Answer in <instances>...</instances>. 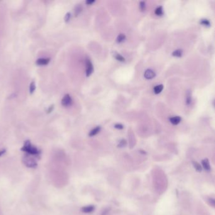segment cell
<instances>
[{
	"label": "cell",
	"instance_id": "cell-24",
	"mask_svg": "<svg viewBox=\"0 0 215 215\" xmlns=\"http://www.w3.org/2000/svg\"><path fill=\"white\" fill-rule=\"evenodd\" d=\"M114 127L117 129H122L124 128V126L121 124H117L114 126Z\"/></svg>",
	"mask_w": 215,
	"mask_h": 215
},
{
	"label": "cell",
	"instance_id": "cell-9",
	"mask_svg": "<svg viewBox=\"0 0 215 215\" xmlns=\"http://www.w3.org/2000/svg\"><path fill=\"white\" fill-rule=\"evenodd\" d=\"M170 122L173 124V125H177L178 124L180 121H181V118L178 116H176V117H171L170 118Z\"/></svg>",
	"mask_w": 215,
	"mask_h": 215
},
{
	"label": "cell",
	"instance_id": "cell-14",
	"mask_svg": "<svg viewBox=\"0 0 215 215\" xmlns=\"http://www.w3.org/2000/svg\"><path fill=\"white\" fill-rule=\"evenodd\" d=\"M125 39H126V36L123 34H121L117 37V42L118 43H121V42H122L123 41H124Z\"/></svg>",
	"mask_w": 215,
	"mask_h": 215
},
{
	"label": "cell",
	"instance_id": "cell-18",
	"mask_svg": "<svg viewBox=\"0 0 215 215\" xmlns=\"http://www.w3.org/2000/svg\"><path fill=\"white\" fill-rule=\"evenodd\" d=\"M191 102V95H190V92L189 91L187 92V99H186V104L187 105L190 104Z\"/></svg>",
	"mask_w": 215,
	"mask_h": 215
},
{
	"label": "cell",
	"instance_id": "cell-11",
	"mask_svg": "<svg viewBox=\"0 0 215 215\" xmlns=\"http://www.w3.org/2000/svg\"><path fill=\"white\" fill-rule=\"evenodd\" d=\"M192 165H193V166H194V167L195 168V169L196 171H197V172H201L202 171V167H201V165H200L198 162H197V161H193V162H192Z\"/></svg>",
	"mask_w": 215,
	"mask_h": 215
},
{
	"label": "cell",
	"instance_id": "cell-25",
	"mask_svg": "<svg viewBox=\"0 0 215 215\" xmlns=\"http://www.w3.org/2000/svg\"><path fill=\"white\" fill-rule=\"evenodd\" d=\"M94 2H95V0H87V1L86 2V3L87 5H91Z\"/></svg>",
	"mask_w": 215,
	"mask_h": 215
},
{
	"label": "cell",
	"instance_id": "cell-6",
	"mask_svg": "<svg viewBox=\"0 0 215 215\" xmlns=\"http://www.w3.org/2000/svg\"><path fill=\"white\" fill-rule=\"evenodd\" d=\"M49 62H50L49 58H40L36 61L37 65H38L39 66L47 65H48V63Z\"/></svg>",
	"mask_w": 215,
	"mask_h": 215
},
{
	"label": "cell",
	"instance_id": "cell-8",
	"mask_svg": "<svg viewBox=\"0 0 215 215\" xmlns=\"http://www.w3.org/2000/svg\"><path fill=\"white\" fill-rule=\"evenodd\" d=\"M95 209V207L93 206H85L82 208V212L85 213H90L92 212L93 210Z\"/></svg>",
	"mask_w": 215,
	"mask_h": 215
},
{
	"label": "cell",
	"instance_id": "cell-1",
	"mask_svg": "<svg viewBox=\"0 0 215 215\" xmlns=\"http://www.w3.org/2000/svg\"><path fill=\"white\" fill-rule=\"evenodd\" d=\"M21 150L30 155H39L41 153V151L36 147L34 146L29 140H27L25 142Z\"/></svg>",
	"mask_w": 215,
	"mask_h": 215
},
{
	"label": "cell",
	"instance_id": "cell-7",
	"mask_svg": "<svg viewBox=\"0 0 215 215\" xmlns=\"http://www.w3.org/2000/svg\"><path fill=\"white\" fill-rule=\"evenodd\" d=\"M202 165L203 168L206 171H210L211 170V167L209 163V161L207 159H204L202 160Z\"/></svg>",
	"mask_w": 215,
	"mask_h": 215
},
{
	"label": "cell",
	"instance_id": "cell-22",
	"mask_svg": "<svg viewBox=\"0 0 215 215\" xmlns=\"http://www.w3.org/2000/svg\"><path fill=\"white\" fill-rule=\"evenodd\" d=\"M82 7L80 6H78L75 10V15L77 16L82 12Z\"/></svg>",
	"mask_w": 215,
	"mask_h": 215
},
{
	"label": "cell",
	"instance_id": "cell-13",
	"mask_svg": "<svg viewBox=\"0 0 215 215\" xmlns=\"http://www.w3.org/2000/svg\"><path fill=\"white\" fill-rule=\"evenodd\" d=\"M163 88V86L162 85H157L154 88V93L156 94H158L162 91Z\"/></svg>",
	"mask_w": 215,
	"mask_h": 215
},
{
	"label": "cell",
	"instance_id": "cell-2",
	"mask_svg": "<svg viewBox=\"0 0 215 215\" xmlns=\"http://www.w3.org/2000/svg\"><path fill=\"white\" fill-rule=\"evenodd\" d=\"M23 162L24 165L29 168H36L37 166V163L36 159L28 154L24 156Z\"/></svg>",
	"mask_w": 215,
	"mask_h": 215
},
{
	"label": "cell",
	"instance_id": "cell-12",
	"mask_svg": "<svg viewBox=\"0 0 215 215\" xmlns=\"http://www.w3.org/2000/svg\"><path fill=\"white\" fill-rule=\"evenodd\" d=\"M182 53H183V51L182 49H177L172 53V56L175 57H181L182 55Z\"/></svg>",
	"mask_w": 215,
	"mask_h": 215
},
{
	"label": "cell",
	"instance_id": "cell-17",
	"mask_svg": "<svg viewBox=\"0 0 215 215\" xmlns=\"http://www.w3.org/2000/svg\"><path fill=\"white\" fill-rule=\"evenodd\" d=\"M200 23H201V24H202V25H204V26H207V27L210 26V22H209V21L207 20H206V19L201 20V22H200Z\"/></svg>",
	"mask_w": 215,
	"mask_h": 215
},
{
	"label": "cell",
	"instance_id": "cell-4",
	"mask_svg": "<svg viewBox=\"0 0 215 215\" xmlns=\"http://www.w3.org/2000/svg\"><path fill=\"white\" fill-rule=\"evenodd\" d=\"M86 67H87L86 75H87V76H89L91 75V74L93 71V65H92V62L90 61V60H89V59L86 60Z\"/></svg>",
	"mask_w": 215,
	"mask_h": 215
},
{
	"label": "cell",
	"instance_id": "cell-21",
	"mask_svg": "<svg viewBox=\"0 0 215 215\" xmlns=\"http://www.w3.org/2000/svg\"><path fill=\"white\" fill-rule=\"evenodd\" d=\"M71 14L70 13H67L66 14V15H65V22H68L69 21H70V19H71Z\"/></svg>",
	"mask_w": 215,
	"mask_h": 215
},
{
	"label": "cell",
	"instance_id": "cell-15",
	"mask_svg": "<svg viewBox=\"0 0 215 215\" xmlns=\"http://www.w3.org/2000/svg\"><path fill=\"white\" fill-rule=\"evenodd\" d=\"M36 86L34 82H32L31 85H30V87H29V90H30V93H33L34 92V91L36 90Z\"/></svg>",
	"mask_w": 215,
	"mask_h": 215
},
{
	"label": "cell",
	"instance_id": "cell-16",
	"mask_svg": "<svg viewBox=\"0 0 215 215\" xmlns=\"http://www.w3.org/2000/svg\"><path fill=\"white\" fill-rule=\"evenodd\" d=\"M155 14L158 16H161V15H163V9L161 7H158L156 10H155Z\"/></svg>",
	"mask_w": 215,
	"mask_h": 215
},
{
	"label": "cell",
	"instance_id": "cell-10",
	"mask_svg": "<svg viewBox=\"0 0 215 215\" xmlns=\"http://www.w3.org/2000/svg\"><path fill=\"white\" fill-rule=\"evenodd\" d=\"M100 126H97V127H95L94 129H93L90 132V133H89V136H95L96 134H97L99 132H100Z\"/></svg>",
	"mask_w": 215,
	"mask_h": 215
},
{
	"label": "cell",
	"instance_id": "cell-5",
	"mask_svg": "<svg viewBox=\"0 0 215 215\" xmlns=\"http://www.w3.org/2000/svg\"><path fill=\"white\" fill-rule=\"evenodd\" d=\"M155 73L152 70H146V71L144 72V77L148 79V80H150L153 78L155 76Z\"/></svg>",
	"mask_w": 215,
	"mask_h": 215
},
{
	"label": "cell",
	"instance_id": "cell-20",
	"mask_svg": "<svg viewBox=\"0 0 215 215\" xmlns=\"http://www.w3.org/2000/svg\"><path fill=\"white\" fill-rule=\"evenodd\" d=\"M145 7H146V5H145V3L144 2H141L140 3H139V8L141 10V11L143 12L145 10Z\"/></svg>",
	"mask_w": 215,
	"mask_h": 215
},
{
	"label": "cell",
	"instance_id": "cell-3",
	"mask_svg": "<svg viewBox=\"0 0 215 215\" xmlns=\"http://www.w3.org/2000/svg\"><path fill=\"white\" fill-rule=\"evenodd\" d=\"M72 104V99L69 94H66L64 96L61 100V104L64 107H68L70 106Z\"/></svg>",
	"mask_w": 215,
	"mask_h": 215
},
{
	"label": "cell",
	"instance_id": "cell-26",
	"mask_svg": "<svg viewBox=\"0 0 215 215\" xmlns=\"http://www.w3.org/2000/svg\"><path fill=\"white\" fill-rule=\"evenodd\" d=\"M6 150L5 149H3V150H1V151H0V156H2V155H3L5 153H6Z\"/></svg>",
	"mask_w": 215,
	"mask_h": 215
},
{
	"label": "cell",
	"instance_id": "cell-27",
	"mask_svg": "<svg viewBox=\"0 0 215 215\" xmlns=\"http://www.w3.org/2000/svg\"><path fill=\"white\" fill-rule=\"evenodd\" d=\"M53 109H54V106L53 105H52V106H50V107H49V109H48V113H49V112H52V110H53Z\"/></svg>",
	"mask_w": 215,
	"mask_h": 215
},
{
	"label": "cell",
	"instance_id": "cell-23",
	"mask_svg": "<svg viewBox=\"0 0 215 215\" xmlns=\"http://www.w3.org/2000/svg\"><path fill=\"white\" fill-rule=\"evenodd\" d=\"M126 144V140L122 139V140L120 142V143H119V144L118 146H119V147H123V146H125Z\"/></svg>",
	"mask_w": 215,
	"mask_h": 215
},
{
	"label": "cell",
	"instance_id": "cell-19",
	"mask_svg": "<svg viewBox=\"0 0 215 215\" xmlns=\"http://www.w3.org/2000/svg\"><path fill=\"white\" fill-rule=\"evenodd\" d=\"M115 58H116V59L117 60H118L119 61H121V62H124L125 61V59L121 55H120V54H116L115 56Z\"/></svg>",
	"mask_w": 215,
	"mask_h": 215
}]
</instances>
